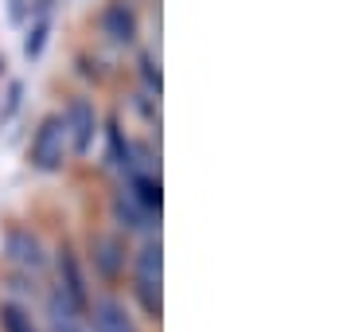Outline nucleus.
I'll return each mask as SVG.
<instances>
[{"mask_svg": "<svg viewBox=\"0 0 351 332\" xmlns=\"http://www.w3.org/2000/svg\"><path fill=\"white\" fill-rule=\"evenodd\" d=\"M20 94H24V86H20V82H12V90H8V114L20 106Z\"/></svg>", "mask_w": 351, "mask_h": 332, "instance_id": "obj_16", "label": "nucleus"}, {"mask_svg": "<svg viewBox=\"0 0 351 332\" xmlns=\"http://www.w3.org/2000/svg\"><path fill=\"white\" fill-rule=\"evenodd\" d=\"M47 36H51V20H47V16L27 27V36H24V59H27V63H36L39 55H43V47H47Z\"/></svg>", "mask_w": 351, "mask_h": 332, "instance_id": "obj_14", "label": "nucleus"}, {"mask_svg": "<svg viewBox=\"0 0 351 332\" xmlns=\"http://www.w3.org/2000/svg\"><path fill=\"white\" fill-rule=\"evenodd\" d=\"M133 289H137V301L141 309L149 313L152 320L164 317V301H160V285H164V250H160V239L156 243H145L137 250V262H133Z\"/></svg>", "mask_w": 351, "mask_h": 332, "instance_id": "obj_1", "label": "nucleus"}, {"mask_svg": "<svg viewBox=\"0 0 351 332\" xmlns=\"http://www.w3.org/2000/svg\"><path fill=\"white\" fill-rule=\"evenodd\" d=\"M32 168L36 172H59L71 156V133H66V121L59 114H51L39 121L36 137H32Z\"/></svg>", "mask_w": 351, "mask_h": 332, "instance_id": "obj_2", "label": "nucleus"}, {"mask_svg": "<svg viewBox=\"0 0 351 332\" xmlns=\"http://www.w3.org/2000/svg\"><path fill=\"white\" fill-rule=\"evenodd\" d=\"M106 141H110V165H117V168H125V172H133V149H129L121 121H110V126H106Z\"/></svg>", "mask_w": 351, "mask_h": 332, "instance_id": "obj_12", "label": "nucleus"}, {"mask_svg": "<svg viewBox=\"0 0 351 332\" xmlns=\"http://www.w3.org/2000/svg\"><path fill=\"white\" fill-rule=\"evenodd\" d=\"M90 324H94V332H137V324H133V317L125 313V305L113 301V297L94 301V309H90Z\"/></svg>", "mask_w": 351, "mask_h": 332, "instance_id": "obj_7", "label": "nucleus"}, {"mask_svg": "<svg viewBox=\"0 0 351 332\" xmlns=\"http://www.w3.org/2000/svg\"><path fill=\"white\" fill-rule=\"evenodd\" d=\"M20 4H24V0H12V8H8V12H12V20H20V16H24V8H20Z\"/></svg>", "mask_w": 351, "mask_h": 332, "instance_id": "obj_17", "label": "nucleus"}, {"mask_svg": "<svg viewBox=\"0 0 351 332\" xmlns=\"http://www.w3.org/2000/svg\"><path fill=\"white\" fill-rule=\"evenodd\" d=\"M4 254L20 274H43L47 266V250L39 243V235H32L27 227H12L4 235Z\"/></svg>", "mask_w": 351, "mask_h": 332, "instance_id": "obj_3", "label": "nucleus"}, {"mask_svg": "<svg viewBox=\"0 0 351 332\" xmlns=\"http://www.w3.org/2000/svg\"><path fill=\"white\" fill-rule=\"evenodd\" d=\"M47 329L51 332H90L86 324H82V309L71 305V297H66L63 289H55V294L47 297Z\"/></svg>", "mask_w": 351, "mask_h": 332, "instance_id": "obj_6", "label": "nucleus"}, {"mask_svg": "<svg viewBox=\"0 0 351 332\" xmlns=\"http://www.w3.org/2000/svg\"><path fill=\"white\" fill-rule=\"evenodd\" d=\"M59 278H63V285H59V289L71 297V305L86 309V278H82L78 254L71 250V246H63V250H59Z\"/></svg>", "mask_w": 351, "mask_h": 332, "instance_id": "obj_8", "label": "nucleus"}, {"mask_svg": "<svg viewBox=\"0 0 351 332\" xmlns=\"http://www.w3.org/2000/svg\"><path fill=\"white\" fill-rule=\"evenodd\" d=\"M141 78H145V86H149L152 94H160V90H164V82H160V71L152 67V59H149V55L141 59Z\"/></svg>", "mask_w": 351, "mask_h": 332, "instance_id": "obj_15", "label": "nucleus"}, {"mask_svg": "<svg viewBox=\"0 0 351 332\" xmlns=\"http://www.w3.org/2000/svg\"><path fill=\"white\" fill-rule=\"evenodd\" d=\"M66 133H71V153L86 156L90 145H94V133H98V110L90 98H75L71 110H66Z\"/></svg>", "mask_w": 351, "mask_h": 332, "instance_id": "obj_4", "label": "nucleus"}, {"mask_svg": "<svg viewBox=\"0 0 351 332\" xmlns=\"http://www.w3.org/2000/svg\"><path fill=\"white\" fill-rule=\"evenodd\" d=\"M113 219H117V227H125V230H152V219H160V215H152L149 207H141L137 200H133V192L129 188H121V192H113Z\"/></svg>", "mask_w": 351, "mask_h": 332, "instance_id": "obj_5", "label": "nucleus"}, {"mask_svg": "<svg viewBox=\"0 0 351 332\" xmlns=\"http://www.w3.org/2000/svg\"><path fill=\"white\" fill-rule=\"evenodd\" d=\"M0 329L4 332H39L32 313L24 305H16V301H0Z\"/></svg>", "mask_w": 351, "mask_h": 332, "instance_id": "obj_13", "label": "nucleus"}, {"mask_svg": "<svg viewBox=\"0 0 351 332\" xmlns=\"http://www.w3.org/2000/svg\"><path fill=\"white\" fill-rule=\"evenodd\" d=\"M129 192L137 200L141 207H149L152 215H160V204H164V192H160V180L152 176V172H129Z\"/></svg>", "mask_w": 351, "mask_h": 332, "instance_id": "obj_10", "label": "nucleus"}, {"mask_svg": "<svg viewBox=\"0 0 351 332\" xmlns=\"http://www.w3.org/2000/svg\"><path fill=\"white\" fill-rule=\"evenodd\" d=\"M125 246L121 239H94V266L106 274V278H117L121 266H125V254H121Z\"/></svg>", "mask_w": 351, "mask_h": 332, "instance_id": "obj_11", "label": "nucleus"}, {"mask_svg": "<svg viewBox=\"0 0 351 332\" xmlns=\"http://www.w3.org/2000/svg\"><path fill=\"white\" fill-rule=\"evenodd\" d=\"M101 32L113 39V43H133L137 39V16L129 4H110L106 16H101Z\"/></svg>", "mask_w": 351, "mask_h": 332, "instance_id": "obj_9", "label": "nucleus"}]
</instances>
